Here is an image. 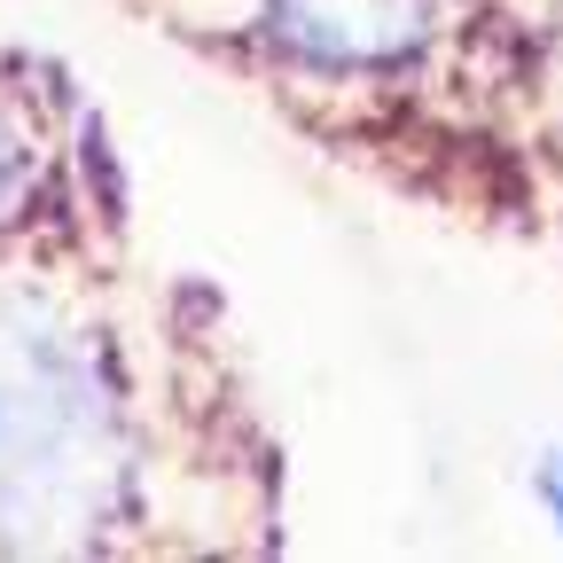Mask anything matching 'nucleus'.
I'll list each match as a JSON object with an SVG mask.
<instances>
[{
	"mask_svg": "<svg viewBox=\"0 0 563 563\" xmlns=\"http://www.w3.org/2000/svg\"><path fill=\"white\" fill-rule=\"evenodd\" d=\"M258 32L282 63L321 79L407 70L439 32V0H258Z\"/></svg>",
	"mask_w": 563,
	"mask_h": 563,
	"instance_id": "obj_2",
	"label": "nucleus"
},
{
	"mask_svg": "<svg viewBox=\"0 0 563 563\" xmlns=\"http://www.w3.org/2000/svg\"><path fill=\"white\" fill-rule=\"evenodd\" d=\"M532 485H540V501H548V517L563 525V446H555V454L540 462V477H532Z\"/></svg>",
	"mask_w": 563,
	"mask_h": 563,
	"instance_id": "obj_4",
	"label": "nucleus"
},
{
	"mask_svg": "<svg viewBox=\"0 0 563 563\" xmlns=\"http://www.w3.org/2000/svg\"><path fill=\"white\" fill-rule=\"evenodd\" d=\"M32 196H40V125L0 87V220H16Z\"/></svg>",
	"mask_w": 563,
	"mask_h": 563,
	"instance_id": "obj_3",
	"label": "nucleus"
},
{
	"mask_svg": "<svg viewBox=\"0 0 563 563\" xmlns=\"http://www.w3.org/2000/svg\"><path fill=\"white\" fill-rule=\"evenodd\" d=\"M125 509V399L87 329L0 313V548L79 555Z\"/></svg>",
	"mask_w": 563,
	"mask_h": 563,
	"instance_id": "obj_1",
	"label": "nucleus"
}]
</instances>
